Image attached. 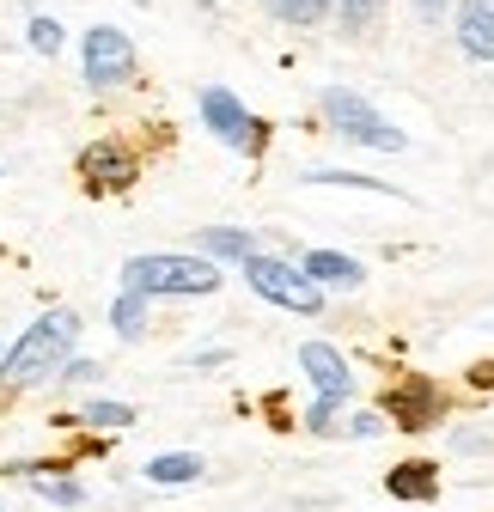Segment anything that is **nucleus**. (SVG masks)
I'll list each match as a JSON object with an SVG mask.
<instances>
[{
	"mask_svg": "<svg viewBox=\"0 0 494 512\" xmlns=\"http://www.w3.org/2000/svg\"><path fill=\"white\" fill-rule=\"evenodd\" d=\"M263 7H269L281 25H318V19H330L336 0H263Z\"/></svg>",
	"mask_w": 494,
	"mask_h": 512,
	"instance_id": "nucleus-16",
	"label": "nucleus"
},
{
	"mask_svg": "<svg viewBox=\"0 0 494 512\" xmlns=\"http://www.w3.org/2000/svg\"><path fill=\"white\" fill-rule=\"evenodd\" d=\"M147 482L153 488H190V482H202V458L196 452H165V458L147 464Z\"/></svg>",
	"mask_w": 494,
	"mask_h": 512,
	"instance_id": "nucleus-13",
	"label": "nucleus"
},
{
	"mask_svg": "<svg viewBox=\"0 0 494 512\" xmlns=\"http://www.w3.org/2000/svg\"><path fill=\"white\" fill-rule=\"evenodd\" d=\"M80 68H86V86H92V92L129 86V80H135V43L122 37L116 25H92L86 43H80Z\"/></svg>",
	"mask_w": 494,
	"mask_h": 512,
	"instance_id": "nucleus-5",
	"label": "nucleus"
},
{
	"mask_svg": "<svg viewBox=\"0 0 494 512\" xmlns=\"http://www.w3.org/2000/svg\"><path fill=\"white\" fill-rule=\"evenodd\" d=\"M25 37H31V49H37V55H55L61 43H68V37H61V25H55V19H43V13L31 19V31H25Z\"/></svg>",
	"mask_w": 494,
	"mask_h": 512,
	"instance_id": "nucleus-19",
	"label": "nucleus"
},
{
	"mask_svg": "<svg viewBox=\"0 0 494 512\" xmlns=\"http://www.w3.org/2000/svg\"><path fill=\"white\" fill-rule=\"evenodd\" d=\"M244 281H251L257 299H269V305H281V311H299V317H318V311H324V287L305 275L299 263H287V256L251 250V256H244Z\"/></svg>",
	"mask_w": 494,
	"mask_h": 512,
	"instance_id": "nucleus-3",
	"label": "nucleus"
},
{
	"mask_svg": "<svg viewBox=\"0 0 494 512\" xmlns=\"http://www.w3.org/2000/svg\"><path fill=\"white\" fill-rule=\"evenodd\" d=\"M385 494L391 500H434L440 494V470L427 464V458H409V464L385 470Z\"/></svg>",
	"mask_w": 494,
	"mask_h": 512,
	"instance_id": "nucleus-12",
	"label": "nucleus"
},
{
	"mask_svg": "<svg viewBox=\"0 0 494 512\" xmlns=\"http://www.w3.org/2000/svg\"><path fill=\"white\" fill-rule=\"evenodd\" d=\"M299 269L312 275L318 287H360V281H366V269L354 263V256H342V250H305Z\"/></svg>",
	"mask_w": 494,
	"mask_h": 512,
	"instance_id": "nucleus-11",
	"label": "nucleus"
},
{
	"mask_svg": "<svg viewBox=\"0 0 494 512\" xmlns=\"http://www.w3.org/2000/svg\"><path fill=\"white\" fill-rule=\"evenodd\" d=\"M446 7H452V0H415V13H421V25H434V19H446Z\"/></svg>",
	"mask_w": 494,
	"mask_h": 512,
	"instance_id": "nucleus-23",
	"label": "nucleus"
},
{
	"mask_svg": "<svg viewBox=\"0 0 494 512\" xmlns=\"http://www.w3.org/2000/svg\"><path fill=\"white\" fill-rule=\"evenodd\" d=\"M122 293H141V299H208V293H220V263H208V256H177V250L135 256V263L122 269Z\"/></svg>",
	"mask_w": 494,
	"mask_h": 512,
	"instance_id": "nucleus-2",
	"label": "nucleus"
},
{
	"mask_svg": "<svg viewBox=\"0 0 494 512\" xmlns=\"http://www.w3.org/2000/svg\"><path fill=\"white\" fill-rule=\"evenodd\" d=\"M336 415H342V403H330V397H318L312 409H305V433H330V427H336Z\"/></svg>",
	"mask_w": 494,
	"mask_h": 512,
	"instance_id": "nucleus-21",
	"label": "nucleus"
},
{
	"mask_svg": "<svg viewBox=\"0 0 494 512\" xmlns=\"http://www.w3.org/2000/svg\"><path fill=\"white\" fill-rule=\"evenodd\" d=\"M324 122L336 128L342 141H354V147H379V153H403L409 147V135H403L397 122H385L360 92H342V86L324 92Z\"/></svg>",
	"mask_w": 494,
	"mask_h": 512,
	"instance_id": "nucleus-4",
	"label": "nucleus"
},
{
	"mask_svg": "<svg viewBox=\"0 0 494 512\" xmlns=\"http://www.w3.org/2000/svg\"><path fill=\"white\" fill-rule=\"evenodd\" d=\"M80 421L86 427H135V409L110 403V397H92V403H80Z\"/></svg>",
	"mask_w": 494,
	"mask_h": 512,
	"instance_id": "nucleus-17",
	"label": "nucleus"
},
{
	"mask_svg": "<svg viewBox=\"0 0 494 512\" xmlns=\"http://www.w3.org/2000/svg\"><path fill=\"white\" fill-rule=\"evenodd\" d=\"M110 330H116L122 342L147 336V299H141V293H116V299H110Z\"/></svg>",
	"mask_w": 494,
	"mask_h": 512,
	"instance_id": "nucleus-15",
	"label": "nucleus"
},
{
	"mask_svg": "<svg viewBox=\"0 0 494 512\" xmlns=\"http://www.w3.org/2000/svg\"><path fill=\"white\" fill-rule=\"evenodd\" d=\"M379 415L397 427V433H427V427H440L446 421V391L440 384H391Z\"/></svg>",
	"mask_w": 494,
	"mask_h": 512,
	"instance_id": "nucleus-7",
	"label": "nucleus"
},
{
	"mask_svg": "<svg viewBox=\"0 0 494 512\" xmlns=\"http://www.w3.org/2000/svg\"><path fill=\"white\" fill-rule=\"evenodd\" d=\"M61 372H68L74 384H80V378H98V366H92V360H68V366H61Z\"/></svg>",
	"mask_w": 494,
	"mask_h": 512,
	"instance_id": "nucleus-24",
	"label": "nucleus"
},
{
	"mask_svg": "<svg viewBox=\"0 0 494 512\" xmlns=\"http://www.w3.org/2000/svg\"><path fill=\"white\" fill-rule=\"evenodd\" d=\"M196 104H202V122L214 128V135H220L232 153H257V147H263V122H257L251 110H244L226 86H208Z\"/></svg>",
	"mask_w": 494,
	"mask_h": 512,
	"instance_id": "nucleus-6",
	"label": "nucleus"
},
{
	"mask_svg": "<svg viewBox=\"0 0 494 512\" xmlns=\"http://www.w3.org/2000/svg\"><path fill=\"white\" fill-rule=\"evenodd\" d=\"M348 433H354V439H385L391 421H385L379 409H360V415H348Z\"/></svg>",
	"mask_w": 494,
	"mask_h": 512,
	"instance_id": "nucleus-20",
	"label": "nucleus"
},
{
	"mask_svg": "<svg viewBox=\"0 0 494 512\" xmlns=\"http://www.w3.org/2000/svg\"><path fill=\"white\" fill-rule=\"evenodd\" d=\"M202 256H208V263H244V256H251V232H238V226H208V232H202Z\"/></svg>",
	"mask_w": 494,
	"mask_h": 512,
	"instance_id": "nucleus-14",
	"label": "nucleus"
},
{
	"mask_svg": "<svg viewBox=\"0 0 494 512\" xmlns=\"http://www.w3.org/2000/svg\"><path fill=\"white\" fill-rule=\"evenodd\" d=\"M37 494H43V500H55V506H80V500H86V488H80V482H68V476H49V470H43Z\"/></svg>",
	"mask_w": 494,
	"mask_h": 512,
	"instance_id": "nucleus-18",
	"label": "nucleus"
},
{
	"mask_svg": "<svg viewBox=\"0 0 494 512\" xmlns=\"http://www.w3.org/2000/svg\"><path fill=\"white\" fill-rule=\"evenodd\" d=\"M80 177H86V189H98V196H116V189L135 183V159H129V147H116V141H92L80 153Z\"/></svg>",
	"mask_w": 494,
	"mask_h": 512,
	"instance_id": "nucleus-9",
	"label": "nucleus"
},
{
	"mask_svg": "<svg viewBox=\"0 0 494 512\" xmlns=\"http://www.w3.org/2000/svg\"><path fill=\"white\" fill-rule=\"evenodd\" d=\"M379 7V0H342V19L348 25H366V13H373Z\"/></svg>",
	"mask_w": 494,
	"mask_h": 512,
	"instance_id": "nucleus-22",
	"label": "nucleus"
},
{
	"mask_svg": "<svg viewBox=\"0 0 494 512\" xmlns=\"http://www.w3.org/2000/svg\"><path fill=\"white\" fill-rule=\"evenodd\" d=\"M74 342H80V311H68V305L43 311L37 324L0 354V384H7V391H37V384H49L61 366H68Z\"/></svg>",
	"mask_w": 494,
	"mask_h": 512,
	"instance_id": "nucleus-1",
	"label": "nucleus"
},
{
	"mask_svg": "<svg viewBox=\"0 0 494 512\" xmlns=\"http://www.w3.org/2000/svg\"><path fill=\"white\" fill-rule=\"evenodd\" d=\"M299 372H305V384H312L318 397H330V403H348V397H354V372H348L342 348H330V342H305V348H299Z\"/></svg>",
	"mask_w": 494,
	"mask_h": 512,
	"instance_id": "nucleus-8",
	"label": "nucleus"
},
{
	"mask_svg": "<svg viewBox=\"0 0 494 512\" xmlns=\"http://www.w3.org/2000/svg\"><path fill=\"white\" fill-rule=\"evenodd\" d=\"M458 43L470 61H494V0H458Z\"/></svg>",
	"mask_w": 494,
	"mask_h": 512,
	"instance_id": "nucleus-10",
	"label": "nucleus"
}]
</instances>
